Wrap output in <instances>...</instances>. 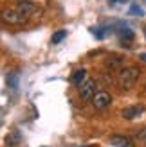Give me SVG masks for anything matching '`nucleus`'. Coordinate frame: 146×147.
Instances as JSON below:
<instances>
[{"mask_svg":"<svg viewBox=\"0 0 146 147\" xmlns=\"http://www.w3.org/2000/svg\"><path fill=\"white\" fill-rule=\"evenodd\" d=\"M141 59H143V61H146V54H141Z\"/></svg>","mask_w":146,"mask_h":147,"instance_id":"dca6fc26","label":"nucleus"},{"mask_svg":"<svg viewBox=\"0 0 146 147\" xmlns=\"http://www.w3.org/2000/svg\"><path fill=\"white\" fill-rule=\"evenodd\" d=\"M110 2H112V4H115V2H121V0H110Z\"/></svg>","mask_w":146,"mask_h":147,"instance_id":"f3484780","label":"nucleus"},{"mask_svg":"<svg viewBox=\"0 0 146 147\" xmlns=\"http://www.w3.org/2000/svg\"><path fill=\"white\" fill-rule=\"evenodd\" d=\"M110 102H112V97H110V93H106V92H98L92 97V104L96 109H103L106 106H110Z\"/></svg>","mask_w":146,"mask_h":147,"instance_id":"20e7f679","label":"nucleus"},{"mask_svg":"<svg viewBox=\"0 0 146 147\" xmlns=\"http://www.w3.org/2000/svg\"><path fill=\"white\" fill-rule=\"evenodd\" d=\"M70 81H72V83H74L78 88L79 86H81L83 83H85V81H87V72L83 70V68H79V70H76L74 74H72V77H70Z\"/></svg>","mask_w":146,"mask_h":147,"instance_id":"1a4fd4ad","label":"nucleus"},{"mask_svg":"<svg viewBox=\"0 0 146 147\" xmlns=\"http://www.w3.org/2000/svg\"><path fill=\"white\" fill-rule=\"evenodd\" d=\"M141 113H144V108L143 106H130V108H125L121 111V115L125 117L126 120H132V119H135V117H139Z\"/></svg>","mask_w":146,"mask_h":147,"instance_id":"0eeeda50","label":"nucleus"},{"mask_svg":"<svg viewBox=\"0 0 146 147\" xmlns=\"http://www.w3.org/2000/svg\"><path fill=\"white\" fill-rule=\"evenodd\" d=\"M110 144L115 147H134V142L126 136H121V135H114L110 136Z\"/></svg>","mask_w":146,"mask_h":147,"instance_id":"6e6552de","label":"nucleus"},{"mask_svg":"<svg viewBox=\"0 0 146 147\" xmlns=\"http://www.w3.org/2000/svg\"><path fill=\"white\" fill-rule=\"evenodd\" d=\"M65 38H67V31H58V32H54V34H53V40H50V41H53L54 45H58V43L63 41Z\"/></svg>","mask_w":146,"mask_h":147,"instance_id":"f8f14e48","label":"nucleus"},{"mask_svg":"<svg viewBox=\"0 0 146 147\" xmlns=\"http://www.w3.org/2000/svg\"><path fill=\"white\" fill-rule=\"evenodd\" d=\"M29 16H25V14H22L20 11L16 9H7L2 13V20L5 22V24H11V25H22L25 24Z\"/></svg>","mask_w":146,"mask_h":147,"instance_id":"f03ea898","label":"nucleus"},{"mask_svg":"<svg viewBox=\"0 0 146 147\" xmlns=\"http://www.w3.org/2000/svg\"><path fill=\"white\" fill-rule=\"evenodd\" d=\"M96 88H98L96 81H94V79H87L85 83L79 86V95H81V99L83 100H92V97L98 93Z\"/></svg>","mask_w":146,"mask_h":147,"instance_id":"7ed1b4c3","label":"nucleus"},{"mask_svg":"<svg viewBox=\"0 0 146 147\" xmlns=\"http://www.w3.org/2000/svg\"><path fill=\"white\" fill-rule=\"evenodd\" d=\"M18 2H22V0H18Z\"/></svg>","mask_w":146,"mask_h":147,"instance_id":"6ab92c4d","label":"nucleus"},{"mask_svg":"<svg viewBox=\"0 0 146 147\" xmlns=\"http://www.w3.org/2000/svg\"><path fill=\"white\" fill-rule=\"evenodd\" d=\"M16 11H20L22 14H25V16H31V14L36 11V5L33 2H29V0H22V2L16 4V7H14Z\"/></svg>","mask_w":146,"mask_h":147,"instance_id":"423d86ee","label":"nucleus"},{"mask_svg":"<svg viewBox=\"0 0 146 147\" xmlns=\"http://www.w3.org/2000/svg\"><path fill=\"white\" fill-rule=\"evenodd\" d=\"M143 32H144V36H146V27H144V29H143Z\"/></svg>","mask_w":146,"mask_h":147,"instance_id":"a211bd4d","label":"nucleus"},{"mask_svg":"<svg viewBox=\"0 0 146 147\" xmlns=\"http://www.w3.org/2000/svg\"><path fill=\"white\" fill-rule=\"evenodd\" d=\"M139 79V68L137 67H125L117 74V86L121 90H130Z\"/></svg>","mask_w":146,"mask_h":147,"instance_id":"f257e3e1","label":"nucleus"},{"mask_svg":"<svg viewBox=\"0 0 146 147\" xmlns=\"http://www.w3.org/2000/svg\"><path fill=\"white\" fill-rule=\"evenodd\" d=\"M117 34H119V40H121L123 45H130L134 41V31L128 25H121L117 29Z\"/></svg>","mask_w":146,"mask_h":147,"instance_id":"39448f33","label":"nucleus"},{"mask_svg":"<svg viewBox=\"0 0 146 147\" xmlns=\"http://www.w3.org/2000/svg\"><path fill=\"white\" fill-rule=\"evenodd\" d=\"M130 14H134V16H143V9L137 4H134L132 7H130Z\"/></svg>","mask_w":146,"mask_h":147,"instance_id":"ddd939ff","label":"nucleus"},{"mask_svg":"<svg viewBox=\"0 0 146 147\" xmlns=\"http://www.w3.org/2000/svg\"><path fill=\"white\" fill-rule=\"evenodd\" d=\"M92 32L98 36V38L101 40V38H105V34L108 32V29H103V27H99V29H92Z\"/></svg>","mask_w":146,"mask_h":147,"instance_id":"4468645a","label":"nucleus"},{"mask_svg":"<svg viewBox=\"0 0 146 147\" xmlns=\"http://www.w3.org/2000/svg\"><path fill=\"white\" fill-rule=\"evenodd\" d=\"M106 67L108 68H112V70H121V67H123V59L119 56H112L110 59H106Z\"/></svg>","mask_w":146,"mask_h":147,"instance_id":"9d476101","label":"nucleus"},{"mask_svg":"<svg viewBox=\"0 0 146 147\" xmlns=\"http://www.w3.org/2000/svg\"><path fill=\"white\" fill-rule=\"evenodd\" d=\"M7 84H9L13 90H16V88H18V74L16 72H13V74L7 76Z\"/></svg>","mask_w":146,"mask_h":147,"instance_id":"9b49d317","label":"nucleus"},{"mask_svg":"<svg viewBox=\"0 0 146 147\" xmlns=\"http://www.w3.org/2000/svg\"><path fill=\"white\" fill-rule=\"evenodd\" d=\"M137 140H139V142H141V144H143V145L146 147V127H144V129L141 131L139 135H137Z\"/></svg>","mask_w":146,"mask_h":147,"instance_id":"2eb2a0df","label":"nucleus"}]
</instances>
